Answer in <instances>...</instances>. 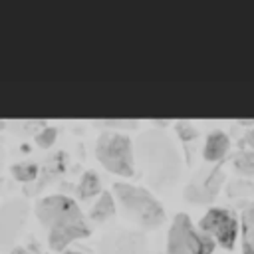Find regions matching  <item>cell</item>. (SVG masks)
Listing matches in <instances>:
<instances>
[{
  "label": "cell",
  "mask_w": 254,
  "mask_h": 254,
  "mask_svg": "<svg viewBox=\"0 0 254 254\" xmlns=\"http://www.w3.org/2000/svg\"><path fill=\"white\" fill-rule=\"evenodd\" d=\"M38 218L50 228V246L56 250L65 248L73 238L89 232L79 206L64 194H50L36 204Z\"/></svg>",
  "instance_id": "1"
},
{
  "label": "cell",
  "mask_w": 254,
  "mask_h": 254,
  "mask_svg": "<svg viewBox=\"0 0 254 254\" xmlns=\"http://www.w3.org/2000/svg\"><path fill=\"white\" fill-rule=\"evenodd\" d=\"M214 248V240L208 234L194 230L189 214L179 212L173 218L167 238L169 254H210Z\"/></svg>",
  "instance_id": "2"
},
{
  "label": "cell",
  "mask_w": 254,
  "mask_h": 254,
  "mask_svg": "<svg viewBox=\"0 0 254 254\" xmlns=\"http://www.w3.org/2000/svg\"><path fill=\"white\" fill-rule=\"evenodd\" d=\"M95 153L101 165L107 167L109 171L117 175H127V177L133 173V153H131L129 137L121 133L105 131L97 139Z\"/></svg>",
  "instance_id": "3"
},
{
  "label": "cell",
  "mask_w": 254,
  "mask_h": 254,
  "mask_svg": "<svg viewBox=\"0 0 254 254\" xmlns=\"http://www.w3.org/2000/svg\"><path fill=\"white\" fill-rule=\"evenodd\" d=\"M121 204L133 212L135 216L141 218V222H145L147 226H157L163 220V206L161 202L145 189L129 185V183H115L113 185Z\"/></svg>",
  "instance_id": "4"
},
{
  "label": "cell",
  "mask_w": 254,
  "mask_h": 254,
  "mask_svg": "<svg viewBox=\"0 0 254 254\" xmlns=\"http://www.w3.org/2000/svg\"><path fill=\"white\" fill-rule=\"evenodd\" d=\"M200 228L212 236H216V240L230 248L234 244V238H236V218L224 210V208H210L202 220H200Z\"/></svg>",
  "instance_id": "5"
},
{
  "label": "cell",
  "mask_w": 254,
  "mask_h": 254,
  "mask_svg": "<svg viewBox=\"0 0 254 254\" xmlns=\"http://www.w3.org/2000/svg\"><path fill=\"white\" fill-rule=\"evenodd\" d=\"M220 181H222V173H220V169H214L202 183L190 185L187 189V196L192 198V200H208L216 194V189H218Z\"/></svg>",
  "instance_id": "6"
},
{
  "label": "cell",
  "mask_w": 254,
  "mask_h": 254,
  "mask_svg": "<svg viewBox=\"0 0 254 254\" xmlns=\"http://www.w3.org/2000/svg\"><path fill=\"white\" fill-rule=\"evenodd\" d=\"M226 149H228V137L222 131H212L204 143V157L208 161H218L224 157Z\"/></svg>",
  "instance_id": "7"
},
{
  "label": "cell",
  "mask_w": 254,
  "mask_h": 254,
  "mask_svg": "<svg viewBox=\"0 0 254 254\" xmlns=\"http://www.w3.org/2000/svg\"><path fill=\"white\" fill-rule=\"evenodd\" d=\"M242 250L254 254V202L242 212Z\"/></svg>",
  "instance_id": "8"
},
{
  "label": "cell",
  "mask_w": 254,
  "mask_h": 254,
  "mask_svg": "<svg viewBox=\"0 0 254 254\" xmlns=\"http://www.w3.org/2000/svg\"><path fill=\"white\" fill-rule=\"evenodd\" d=\"M115 210V204H113V196H111V192H101V196L97 198V202L93 204V208H91V218H95V220H103V218H107L111 212Z\"/></svg>",
  "instance_id": "9"
},
{
  "label": "cell",
  "mask_w": 254,
  "mask_h": 254,
  "mask_svg": "<svg viewBox=\"0 0 254 254\" xmlns=\"http://www.w3.org/2000/svg\"><path fill=\"white\" fill-rule=\"evenodd\" d=\"M77 190H79V196H83V198H87V196L95 194V192L99 190V177H97L93 171L83 173V177H81V181H79Z\"/></svg>",
  "instance_id": "10"
},
{
  "label": "cell",
  "mask_w": 254,
  "mask_h": 254,
  "mask_svg": "<svg viewBox=\"0 0 254 254\" xmlns=\"http://www.w3.org/2000/svg\"><path fill=\"white\" fill-rule=\"evenodd\" d=\"M234 165L240 173L254 175V151H240L234 157Z\"/></svg>",
  "instance_id": "11"
},
{
  "label": "cell",
  "mask_w": 254,
  "mask_h": 254,
  "mask_svg": "<svg viewBox=\"0 0 254 254\" xmlns=\"http://www.w3.org/2000/svg\"><path fill=\"white\" fill-rule=\"evenodd\" d=\"M12 175L20 181H30L38 175V167L34 163H16L12 165Z\"/></svg>",
  "instance_id": "12"
},
{
  "label": "cell",
  "mask_w": 254,
  "mask_h": 254,
  "mask_svg": "<svg viewBox=\"0 0 254 254\" xmlns=\"http://www.w3.org/2000/svg\"><path fill=\"white\" fill-rule=\"evenodd\" d=\"M177 131H179V135H181L185 141L196 137V129H194L192 123H189V121H177Z\"/></svg>",
  "instance_id": "13"
},
{
  "label": "cell",
  "mask_w": 254,
  "mask_h": 254,
  "mask_svg": "<svg viewBox=\"0 0 254 254\" xmlns=\"http://www.w3.org/2000/svg\"><path fill=\"white\" fill-rule=\"evenodd\" d=\"M54 139H56V127H44V129L36 135V141H38L40 145H44V147H48L50 143H54Z\"/></svg>",
  "instance_id": "14"
},
{
  "label": "cell",
  "mask_w": 254,
  "mask_h": 254,
  "mask_svg": "<svg viewBox=\"0 0 254 254\" xmlns=\"http://www.w3.org/2000/svg\"><path fill=\"white\" fill-rule=\"evenodd\" d=\"M244 141H246L248 145H252V147H254V129H250V131L244 135Z\"/></svg>",
  "instance_id": "15"
},
{
  "label": "cell",
  "mask_w": 254,
  "mask_h": 254,
  "mask_svg": "<svg viewBox=\"0 0 254 254\" xmlns=\"http://www.w3.org/2000/svg\"><path fill=\"white\" fill-rule=\"evenodd\" d=\"M12 254H32V252H28L26 248H14V250H12Z\"/></svg>",
  "instance_id": "16"
},
{
  "label": "cell",
  "mask_w": 254,
  "mask_h": 254,
  "mask_svg": "<svg viewBox=\"0 0 254 254\" xmlns=\"http://www.w3.org/2000/svg\"><path fill=\"white\" fill-rule=\"evenodd\" d=\"M65 254H79V252H65Z\"/></svg>",
  "instance_id": "17"
}]
</instances>
